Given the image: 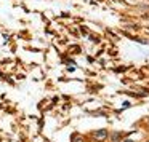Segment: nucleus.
<instances>
[{
  "label": "nucleus",
  "instance_id": "obj_1",
  "mask_svg": "<svg viewBox=\"0 0 149 142\" xmlns=\"http://www.w3.org/2000/svg\"><path fill=\"white\" fill-rule=\"evenodd\" d=\"M93 139L95 141H106L107 139V131L106 129H98V131H95L93 132Z\"/></svg>",
  "mask_w": 149,
  "mask_h": 142
},
{
  "label": "nucleus",
  "instance_id": "obj_2",
  "mask_svg": "<svg viewBox=\"0 0 149 142\" xmlns=\"http://www.w3.org/2000/svg\"><path fill=\"white\" fill-rule=\"evenodd\" d=\"M72 142H85V139L80 134H74L72 136Z\"/></svg>",
  "mask_w": 149,
  "mask_h": 142
}]
</instances>
